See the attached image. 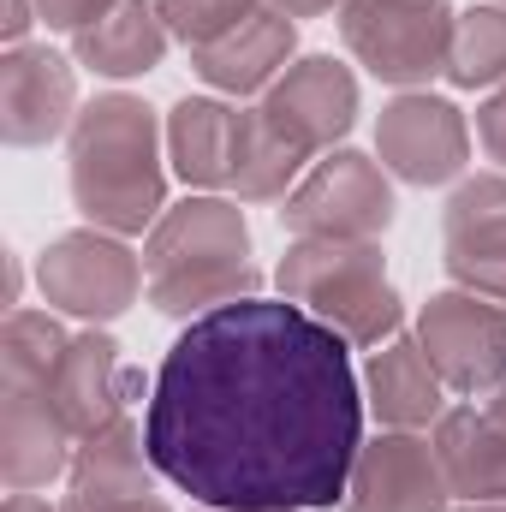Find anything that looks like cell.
<instances>
[{"label": "cell", "mask_w": 506, "mask_h": 512, "mask_svg": "<svg viewBox=\"0 0 506 512\" xmlns=\"http://www.w3.org/2000/svg\"><path fill=\"white\" fill-rule=\"evenodd\" d=\"M149 447H143V429H131L126 417L84 435L78 441V459H72V495H149Z\"/></svg>", "instance_id": "cell-21"}, {"label": "cell", "mask_w": 506, "mask_h": 512, "mask_svg": "<svg viewBox=\"0 0 506 512\" xmlns=\"http://www.w3.org/2000/svg\"><path fill=\"white\" fill-rule=\"evenodd\" d=\"M304 149L292 137L268 126L262 114H245V143H239V173H233V191L239 203H286L298 191V173H304Z\"/></svg>", "instance_id": "cell-22"}, {"label": "cell", "mask_w": 506, "mask_h": 512, "mask_svg": "<svg viewBox=\"0 0 506 512\" xmlns=\"http://www.w3.org/2000/svg\"><path fill=\"white\" fill-rule=\"evenodd\" d=\"M60 512H173V507L149 489V495H66Z\"/></svg>", "instance_id": "cell-28"}, {"label": "cell", "mask_w": 506, "mask_h": 512, "mask_svg": "<svg viewBox=\"0 0 506 512\" xmlns=\"http://www.w3.org/2000/svg\"><path fill=\"white\" fill-rule=\"evenodd\" d=\"M459 12L447 0H340V36L352 60L393 90H423L447 72Z\"/></svg>", "instance_id": "cell-5"}, {"label": "cell", "mask_w": 506, "mask_h": 512, "mask_svg": "<svg viewBox=\"0 0 506 512\" xmlns=\"http://www.w3.org/2000/svg\"><path fill=\"white\" fill-rule=\"evenodd\" d=\"M78 120V72L48 42H18L0 54V137L12 149H42Z\"/></svg>", "instance_id": "cell-10"}, {"label": "cell", "mask_w": 506, "mask_h": 512, "mask_svg": "<svg viewBox=\"0 0 506 512\" xmlns=\"http://www.w3.org/2000/svg\"><path fill=\"white\" fill-rule=\"evenodd\" d=\"M352 346L292 298L197 316L161 358L143 447L209 512H328L364 447Z\"/></svg>", "instance_id": "cell-1"}, {"label": "cell", "mask_w": 506, "mask_h": 512, "mask_svg": "<svg viewBox=\"0 0 506 512\" xmlns=\"http://www.w3.org/2000/svg\"><path fill=\"white\" fill-rule=\"evenodd\" d=\"M441 251L453 286L506 304V173H477L447 197Z\"/></svg>", "instance_id": "cell-13"}, {"label": "cell", "mask_w": 506, "mask_h": 512, "mask_svg": "<svg viewBox=\"0 0 506 512\" xmlns=\"http://www.w3.org/2000/svg\"><path fill=\"white\" fill-rule=\"evenodd\" d=\"M6 512H54L42 495H6Z\"/></svg>", "instance_id": "cell-31"}, {"label": "cell", "mask_w": 506, "mask_h": 512, "mask_svg": "<svg viewBox=\"0 0 506 512\" xmlns=\"http://www.w3.org/2000/svg\"><path fill=\"white\" fill-rule=\"evenodd\" d=\"M459 512H506V501H465Z\"/></svg>", "instance_id": "cell-32"}, {"label": "cell", "mask_w": 506, "mask_h": 512, "mask_svg": "<svg viewBox=\"0 0 506 512\" xmlns=\"http://www.w3.org/2000/svg\"><path fill=\"white\" fill-rule=\"evenodd\" d=\"M477 143H483V155L506 173V84L477 108Z\"/></svg>", "instance_id": "cell-27"}, {"label": "cell", "mask_w": 506, "mask_h": 512, "mask_svg": "<svg viewBox=\"0 0 506 512\" xmlns=\"http://www.w3.org/2000/svg\"><path fill=\"white\" fill-rule=\"evenodd\" d=\"M447 495L453 489L435 441H423L417 429H387L358 447L340 512H447Z\"/></svg>", "instance_id": "cell-11"}, {"label": "cell", "mask_w": 506, "mask_h": 512, "mask_svg": "<svg viewBox=\"0 0 506 512\" xmlns=\"http://www.w3.org/2000/svg\"><path fill=\"white\" fill-rule=\"evenodd\" d=\"M167 42L173 36H167L155 0H120L108 18H96L90 30L72 36V54L96 78H143L167 60Z\"/></svg>", "instance_id": "cell-20"}, {"label": "cell", "mask_w": 506, "mask_h": 512, "mask_svg": "<svg viewBox=\"0 0 506 512\" xmlns=\"http://www.w3.org/2000/svg\"><path fill=\"white\" fill-rule=\"evenodd\" d=\"M417 346L453 393H495L506 382V310L483 292H435L417 310Z\"/></svg>", "instance_id": "cell-8"}, {"label": "cell", "mask_w": 506, "mask_h": 512, "mask_svg": "<svg viewBox=\"0 0 506 512\" xmlns=\"http://www.w3.org/2000/svg\"><path fill=\"white\" fill-rule=\"evenodd\" d=\"M114 6H120V0H36V24L78 36V30H90L96 18H108Z\"/></svg>", "instance_id": "cell-26"}, {"label": "cell", "mask_w": 506, "mask_h": 512, "mask_svg": "<svg viewBox=\"0 0 506 512\" xmlns=\"http://www.w3.org/2000/svg\"><path fill=\"white\" fill-rule=\"evenodd\" d=\"M280 227L292 239H381L393 227L387 167L358 149H328L280 203Z\"/></svg>", "instance_id": "cell-6"}, {"label": "cell", "mask_w": 506, "mask_h": 512, "mask_svg": "<svg viewBox=\"0 0 506 512\" xmlns=\"http://www.w3.org/2000/svg\"><path fill=\"white\" fill-rule=\"evenodd\" d=\"M376 155L381 167L405 185H447L471 161V126L453 102L429 90H399L376 120Z\"/></svg>", "instance_id": "cell-9"}, {"label": "cell", "mask_w": 506, "mask_h": 512, "mask_svg": "<svg viewBox=\"0 0 506 512\" xmlns=\"http://www.w3.org/2000/svg\"><path fill=\"white\" fill-rule=\"evenodd\" d=\"M36 286L54 310L102 328L114 316H126L143 292V262L120 245V233H102V227H78V233H60L48 251L36 256Z\"/></svg>", "instance_id": "cell-7"}, {"label": "cell", "mask_w": 506, "mask_h": 512, "mask_svg": "<svg viewBox=\"0 0 506 512\" xmlns=\"http://www.w3.org/2000/svg\"><path fill=\"white\" fill-rule=\"evenodd\" d=\"M72 346V334L48 316V310H12L0 328V370L6 387H48L60 352Z\"/></svg>", "instance_id": "cell-24"}, {"label": "cell", "mask_w": 506, "mask_h": 512, "mask_svg": "<svg viewBox=\"0 0 506 512\" xmlns=\"http://www.w3.org/2000/svg\"><path fill=\"white\" fill-rule=\"evenodd\" d=\"M256 6H262V0H155V12H161L167 36H173V42H185L191 54H197V48H209V42H221L227 30H239Z\"/></svg>", "instance_id": "cell-25"}, {"label": "cell", "mask_w": 506, "mask_h": 512, "mask_svg": "<svg viewBox=\"0 0 506 512\" xmlns=\"http://www.w3.org/2000/svg\"><path fill=\"white\" fill-rule=\"evenodd\" d=\"M78 435L60 423L42 387H6L0 399V477L12 495H36L54 477H72Z\"/></svg>", "instance_id": "cell-15"}, {"label": "cell", "mask_w": 506, "mask_h": 512, "mask_svg": "<svg viewBox=\"0 0 506 512\" xmlns=\"http://www.w3.org/2000/svg\"><path fill=\"white\" fill-rule=\"evenodd\" d=\"M36 24V0H6V48H18Z\"/></svg>", "instance_id": "cell-29"}, {"label": "cell", "mask_w": 506, "mask_h": 512, "mask_svg": "<svg viewBox=\"0 0 506 512\" xmlns=\"http://www.w3.org/2000/svg\"><path fill=\"white\" fill-rule=\"evenodd\" d=\"M239 143H245V114L215 96H185L167 114V155L191 191H233Z\"/></svg>", "instance_id": "cell-17"}, {"label": "cell", "mask_w": 506, "mask_h": 512, "mask_svg": "<svg viewBox=\"0 0 506 512\" xmlns=\"http://www.w3.org/2000/svg\"><path fill=\"white\" fill-rule=\"evenodd\" d=\"M447 382L435 376L417 334H393L364 364V405L381 417V429H429L447 417Z\"/></svg>", "instance_id": "cell-18"}, {"label": "cell", "mask_w": 506, "mask_h": 512, "mask_svg": "<svg viewBox=\"0 0 506 512\" xmlns=\"http://www.w3.org/2000/svg\"><path fill=\"white\" fill-rule=\"evenodd\" d=\"M72 203L102 233H149L167 215V167L161 126L126 90L96 96L72 120Z\"/></svg>", "instance_id": "cell-2"}, {"label": "cell", "mask_w": 506, "mask_h": 512, "mask_svg": "<svg viewBox=\"0 0 506 512\" xmlns=\"http://www.w3.org/2000/svg\"><path fill=\"white\" fill-rule=\"evenodd\" d=\"M292 48H298V18H286L274 6H256L239 30H227L221 42L191 54V72L221 96H268L280 84Z\"/></svg>", "instance_id": "cell-16"}, {"label": "cell", "mask_w": 506, "mask_h": 512, "mask_svg": "<svg viewBox=\"0 0 506 512\" xmlns=\"http://www.w3.org/2000/svg\"><path fill=\"white\" fill-rule=\"evenodd\" d=\"M453 90H489L506 84V6H471L453 24V48H447V72Z\"/></svg>", "instance_id": "cell-23"}, {"label": "cell", "mask_w": 506, "mask_h": 512, "mask_svg": "<svg viewBox=\"0 0 506 512\" xmlns=\"http://www.w3.org/2000/svg\"><path fill=\"white\" fill-rule=\"evenodd\" d=\"M489 411H495V417H501V423H506V382L495 387V399H489Z\"/></svg>", "instance_id": "cell-33"}, {"label": "cell", "mask_w": 506, "mask_h": 512, "mask_svg": "<svg viewBox=\"0 0 506 512\" xmlns=\"http://www.w3.org/2000/svg\"><path fill=\"white\" fill-rule=\"evenodd\" d=\"M137 376L126 370V358H120V340L114 334H102V328H84L66 352H60V364H54V376H48V405L60 411V423L84 441V435H96V429H108V423H120L131 405V393H137Z\"/></svg>", "instance_id": "cell-14"}, {"label": "cell", "mask_w": 506, "mask_h": 512, "mask_svg": "<svg viewBox=\"0 0 506 512\" xmlns=\"http://www.w3.org/2000/svg\"><path fill=\"white\" fill-rule=\"evenodd\" d=\"M280 137H292L304 155H328L352 120H358V78L334 54H304L298 66L280 72V84L256 108Z\"/></svg>", "instance_id": "cell-12"}, {"label": "cell", "mask_w": 506, "mask_h": 512, "mask_svg": "<svg viewBox=\"0 0 506 512\" xmlns=\"http://www.w3.org/2000/svg\"><path fill=\"white\" fill-rule=\"evenodd\" d=\"M435 453L459 501H506V423L495 411L453 405L435 423Z\"/></svg>", "instance_id": "cell-19"}, {"label": "cell", "mask_w": 506, "mask_h": 512, "mask_svg": "<svg viewBox=\"0 0 506 512\" xmlns=\"http://www.w3.org/2000/svg\"><path fill=\"white\" fill-rule=\"evenodd\" d=\"M280 298L304 304L346 346H387L405 322V304L387 280V256L376 239H292L274 268Z\"/></svg>", "instance_id": "cell-4"}, {"label": "cell", "mask_w": 506, "mask_h": 512, "mask_svg": "<svg viewBox=\"0 0 506 512\" xmlns=\"http://www.w3.org/2000/svg\"><path fill=\"white\" fill-rule=\"evenodd\" d=\"M262 6H274V12H286V18H328L340 0H262Z\"/></svg>", "instance_id": "cell-30"}, {"label": "cell", "mask_w": 506, "mask_h": 512, "mask_svg": "<svg viewBox=\"0 0 506 512\" xmlns=\"http://www.w3.org/2000/svg\"><path fill=\"white\" fill-rule=\"evenodd\" d=\"M489 6H506V0H489Z\"/></svg>", "instance_id": "cell-34"}, {"label": "cell", "mask_w": 506, "mask_h": 512, "mask_svg": "<svg viewBox=\"0 0 506 512\" xmlns=\"http://www.w3.org/2000/svg\"><path fill=\"white\" fill-rule=\"evenodd\" d=\"M256 286L262 274L251 262V227L227 197H185L143 239V298L161 316L197 322L221 304L256 298Z\"/></svg>", "instance_id": "cell-3"}]
</instances>
